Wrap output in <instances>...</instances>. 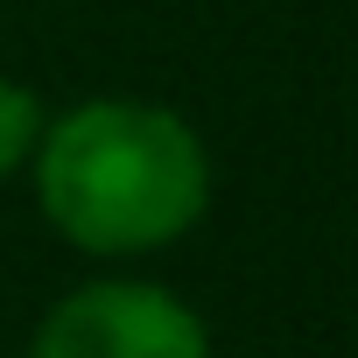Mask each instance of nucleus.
<instances>
[{
    "label": "nucleus",
    "instance_id": "3",
    "mask_svg": "<svg viewBox=\"0 0 358 358\" xmlns=\"http://www.w3.org/2000/svg\"><path fill=\"white\" fill-rule=\"evenodd\" d=\"M43 120H50L43 92H36L29 78H15V71H0V190L29 176L36 141H43Z\"/></svg>",
    "mask_w": 358,
    "mask_h": 358
},
{
    "label": "nucleus",
    "instance_id": "2",
    "mask_svg": "<svg viewBox=\"0 0 358 358\" xmlns=\"http://www.w3.org/2000/svg\"><path fill=\"white\" fill-rule=\"evenodd\" d=\"M29 358H218V344L204 309L169 281L92 274L36 316Z\"/></svg>",
    "mask_w": 358,
    "mask_h": 358
},
{
    "label": "nucleus",
    "instance_id": "1",
    "mask_svg": "<svg viewBox=\"0 0 358 358\" xmlns=\"http://www.w3.org/2000/svg\"><path fill=\"white\" fill-rule=\"evenodd\" d=\"M43 225L85 260H148L183 246L211 218L218 169L190 113L141 92H99L43 120L36 162Z\"/></svg>",
    "mask_w": 358,
    "mask_h": 358
}]
</instances>
